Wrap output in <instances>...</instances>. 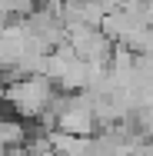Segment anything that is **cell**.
<instances>
[{
    "instance_id": "1",
    "label": "cell",
    "mask_w": 153,
    "mask_h": 156,
    "mask_svg": "<svg viewBox=\"0 0 153 156\" xmlns=\"http://www.w3.org/2000/svg\"><path fill=\"white\" fill-rule=\"evenodd\" d=\"M57 100L53 80L47 73H33L7 83V106L20 116V120H40Z\"/></svg>"
},
{
    "instance_id": "2",
    "label": "cell",
    "mask_w": 153,
    "mask_h": 156,
    "mask_svg": "<svg viewBox=\"0 0 153 156\" xmlns=\"http://www.w3.org/2000/svg\"><path fill=\"white\" fill-rule=\"evenodd\" d=\"M67 43L77 50V57L87 63H110L113 57V40L103 33V27H87V23H67Z\"/></svg>"
}]
</instances>
